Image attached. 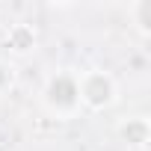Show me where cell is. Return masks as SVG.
<instances>
[{
	"label": "cell",
	"instance_id": "3957f363",
	"mask_svg": "<svg viewBox=\"0 0 151 151\" xmlns=\"http://www.w3.org/2000/svg\"><path fill=\"white\" fill-rule=\"evenodd\" d=\"M3 45L12 59H27L39 50V33L33 24L18 21V24H9V30L3 33Z\"/></svg>",
	"mask_w": 151,
	"mask_h": 151
},
{
	"label": "cell",
	"instance_id": "5b68a950",
	"mask_svg": "<svg viewBox=\"0 0 151 151\" xmlns=\"http://www.w3.org/2000/svg\"><path fill=\"white\" fill-rule=\"evenodd\" d=\"M127 15H130V24L139 33V39H148L151 36V0H136V3H130Z\"/></svg>",
	"mask_w": 151,
	"mask_h": 151
},
{
	"label": "cell",
	"instance_id": "7a4b0ae2",
	"mask_svg": "<svg viewBox=\"0 0 151 151\" xmlns=\"http://www.w3.org/2000/svg\"><path fill=\"white\" fill-rule=\"evenodd\" d=\"M77 89H80V107L89 113H107L119 104V80L104 68L77 71Z\"/></svg>",
	"mask_w": 151,
	"mask_h": 151
},
{
	"label": "cell",
	"instance_id": "8992f818",
	"mask_svg": "<svg viewBox=\"0 0 151 151\" xmlns=\"http://www.w3.org/2000/svg\"><path fill=\"white\" fill-rule=\"evenodd\" d=\"M18 80V71H15V62L6 59V56H0V95H6Z\"/></svg>",
	"mask_w": 151,
	"mask_h": 151
},
{
	"label": "cell",
	"instance_id": "277c9868",
	"mask_svg": "<svg viewBox=\"0 0 151 151\" xmlns=\"http://www.w3.org/2000/svg\"><path fill=\"white\" fill-rule=\"evenodd\" d=\"M116 130H119L122 142H124L130 151H145L148 142H151V122H148V116H142V113L122 119Z\"/></svg>",
	"mask_w": 151,
	"mask_h": 151
},
{
	"label": "cell",
	"instance_id": "6da1fadb",
	"mask_svg": "<svg viewBox=\"0 0 151 151\" xmlns=\"http://www.w3.org/2000/svg\"><path fill=\"white\" fill-rule=\"evenodd\" d=\"M39 104H42V110L47 116H53L59 122L77 119L83 113V107H80V89H77V71H74V68H56V71H50L45 77V83H42Z\"/></svg>",
	"mask_w": 151,
	"mask_h": 151
}]
</instances>
